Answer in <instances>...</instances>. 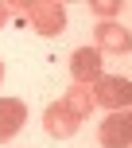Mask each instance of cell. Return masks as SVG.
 <instances>
[{"instance_id": "obj_1", "label": "cell", "mask_w": 132, "mask_h": 148, "mask_svg": "<svg viewBox=\"0 0 132 148\" xmlns=\"http://www.w3.org/2000/svg\"><path fill=\"white\" fill-rule=\"evenodd\" d=\"M101 136H105V144H109V148H125V144H132V113L105 121Z\"/></svg>"}, {"instance_id": "obj_2", "label": "cell", "mask_w": 132, "mask_h": 148, "mask_svg": "<svg viewBox=\"0 0 132 148\" xmlns=\"http://www.w3.org/2000/svg\"><path fill=\"white\" fill-rule=\"evenodd\" d=\"M86 66H89V74L97 70V59H93V55H78V70H86Z\"/></svg>"}]
</instances>
